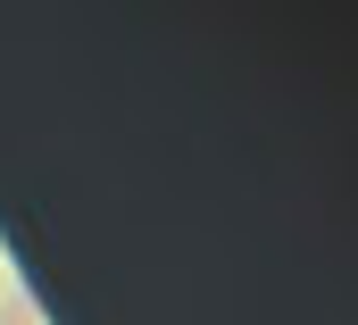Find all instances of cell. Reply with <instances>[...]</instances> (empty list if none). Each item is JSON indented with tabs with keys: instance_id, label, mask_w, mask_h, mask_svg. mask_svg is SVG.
<instances>
[{
	"instance_id": "cell-1",
	"label": "cell",
	"mask_w": 358,
	"mask_h": 325,
	"mask_svg": "<svg viewBox=\"0 0 358 325\" xmlns=\"http://www.w3.org/2000/svg\"><path fill=\"white\" fill-rule=\"evenodd\" d=\"M8 325H34V309H25V300H8Z\"/></svg>"
}]
</instances>
